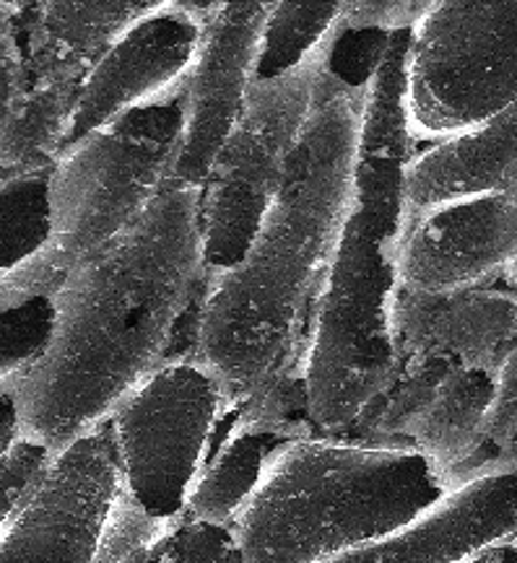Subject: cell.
<instances>
[{
	"instance_id": "1",
	"label": "cell",
	"mask_w": 517,
	"mask_h": 563,
	"mask_svg": "<svg viewBox=\"0 0 517 563\" xmlns=\"http://www.w3.org/2000/svg\"><path fill=\"white\" fill-rule=\"evenodd\" d=\"M206 278L200 187L172 179L139 221L70 271L53 296L47 351L0 379L21 434L57 454L105 423L169 358Z\"/></svg>"
},
{
	"instance_id": "2",
	"label": "cell",
	"mask_w": 517,
	"mask_h": 563,
	"mask_svg": "<svg viewBox=\"0 0 517 563\" xmlns=\"http://www.w3.org/2000/svg\"><path fill=\"white\" fill-rule=\"evenodd\" d=\"M367 86L330 70L276 200L245 257L206 278L198 351L232 402L301 372L307 328L354 203Z\"/></svg>"
},
{
	"instance_id": "3",
	"label": "cell",
	"mask_w": 517,
	"mask_h": 563,
	"mask_svg": "<svg viewBox=\"0 0 517 563\" xmlns=\"http://www.w3.org/2000/svg\"><path fill=\"white\" fill-rule=\"evenodd\" d=\"M411 29L393 32L364 99L354 203L315 301L301 379L318 434L346 437L400 369V257L411 208L406 198L414 135L404 78Z\"/></svg>"
},
{
	"instance_id": "4",
	"label": "cell",
	"mask_w": 517,
	"mask_h": 563,
	"mask_svg": "<svg viewBox=\"0 0 517 563\" xmlns=\"http://www.w3.org/2000/svg\"><path fill=\"white\" fill-rule=\"evenodd\" d=\"M455 486L416 446L312 434L278 452L234 530L245 563H328L398 532Z\"/></svg>"
},
{
	"instance_id": "5",
	"label": "cell",
	"mask_w": 517,
	"mask_h": 563,
	"mask_svg": "<svg viewBox=\"0 0 517 563\" xmlns=\"http://www.w3.org/2000/svg\"><path fill=\"white\" fill-rule=\"evenodd\" d=\"M185 125L188 91L125 114L63 151L50 179L53 240L32 260L3 271V307L55 296L78 263L139 221L175 179Z\"/></svg>"
},
{
	"instance_id": "6",
	"label": "cell",
	"mask_w": 517,
	"mask_h": 563,
	"mask_svg": "<svg viewBox=\"0 0 517 563\" xmlns=\"http://www.w3.org/2000/svg\"><path fill=\"white\" fill-rule=\"evenodd\" d=\"M333 45L336 32L297 68L276 78H250L240 112L200 185L206 276L234 268L253 244L320 102Z\"/></svg>"
},
{
	"instance_id": "7",
	"label": "cell",
	"mask_w": 517,
	"mask_h": 563,
	"mask_svg": "<svg viewBox=\"0 0 517 563\" xmlns=\"http://www.w3.org/2000/svg\"><path fill=\"white\" fill-rule=\"evenodd\" d=\"M404 102L416 143L479 133L517 104V0H429L411 26Z\"/></svg>"
},
{
	"instance_id": "8",
	"label": "cell",
	"mask_w": 517,
	"mask_h": 563,
	"mask_svg": "<svg viewBox=\"0 0 517 563\" xmlns=\"http://www.w3.org/2000/svg\"><path fill=\"white\" fill-rule=\"evenodd\" d=\"M229 406L224 382L193 353L162 361L112 410L123 488L151 517L188 515L193 483Z\"/></svg>"
},
{
	"instance_id": "9",
	"label": "cell",
	"mask_w": 517,
	"mask_h": 563,
	"mask_svg": "<svg viewBox=\"0 0 517 563\" xmlns=\"http://www.w3.org/2000/svg\"><path fill=\"white\" fill-rule=\"evenodd\" d=\"M123 494L110 418L61 450L32 496L0 525L3 563H95Z\"/></svg>"
},
{
	"instance_id": "10",
	"label": "cell",
	"mask_w": 517,
	"mask_h": 563,
	"mask_svg": "<svg viewBox=\"0 0 517 563\" xmlns=\"http://www.w3.org/2000/svg\"><path fill=\"white\" fill-rule=\"evenodd\" d=\"M206 34L208 21L179 3L125 34L86 74L68 146L125 114L188 91L204 57Z\"/></svg>"
},
{
	"instance_id": "11",
	"label": "cell",
	"mask_w": 517,
	"mask_h": 563,
	"mask_svg": "<svg viewBox=\"0 0 517 563\" xmlns=\"http://www.w3.org/2000/svg\"><path fill=\"white\" fill-rule=\"evenodd\" d=\"M517 263V187L471 195L411 216L400 280L408 291L455 294L490 286Z\"/></svg>"
},
{
	"instance_id": "12",
	"label": "cell",
	"mask_w": 517,
	"mask_h": 563,
	"mask_svg": "<svg viewBox=\"0 0 517 563\" xmlns=\"http://www.w3.org/2000/svg\"><path fill=\"white\" fill-rule=\"evenodd\" d=\"M312 434H318V429L307 413L301 372L278 382L268 393L232 402L193 483L188 515L234 525L278 452Z\"/></svg>"
},
{
	"instance_id": "13",
	"label": "cell",
	"mask_w": 517,
	"mask_h": 563,
	"mask_svg": "<svg viewBox=\"0 0 517 563\" xmlns=\"http://www.w3.org/2000/svg\"><path fill=\"white\" fill-rule=\"evenodd\" d=\"M282 0H221L188 89V125L175 179L200 187L240 112L265 26Z\"/></svg>"
},
{
	"instance_id": "14",
	"label": "cell",
	"mask_w": 517,
	"mask_h": 563,
	"mask_svg": "<svg viewBox=\"0 0 517 563\" xmlns=\"http://www.w3.org/2000/svg\"><path fill=\"white\" fill-rule=\"evenodd\" d=\"M509 538H517V462L458 483L398 532L328 563H463Z\"/></svg>"
},
{
	"instance_id": "15",
	"label": "cell",
	"mask_w": 517,
	"mask_h": 563,
	"mask_svg": "<svg viewBox=\"0 0 517 563\" xmlns=\"http://www.w3.org/2000/svg\"><path fill=\"white\" fill-rule=\"evenodd\" d=\"M398 349L404 361L497 366L517 349V291L479 286L455 294L400 288Z\"/></svg>"
},
{
	"instance_id": "16",
	"label": "cell",
	"mask_w": 517,
	"mask_h": 563,
	"mask_svg": "<svg viewBox=\"0 0 517 563\" xmlns=\"http://www.w3.org/2000/svg\"><path fill=\"white\" fill-rule=\"evenodd\" d=\"M179 0H45L21 29L29 60V81L84 84L107 49L143 21L172 9ZM11 21V19H9Z\"/></svg>"
},
{
	"instance_id": "17",
	"label": "cell",
	"mask_w": 517,
	"mask_h": 563,
	"mask_svg": "<svg viewBox=\"0 0 517 563\" xmlns=\"http://www.w3.org/2000/svg\"><path fill=\"white\" fill-rule=\"evenodd\" d=\"M517 187V104L465 139L435 143L408 164L411 216L471 195Z\"/></svg>"
},
{
	"instance_id": "18",
	"label": "cell",
	"mask_w": 517,
	"mask_h": 563,
	"mask_svg": "<svg viewBox=\"0 0 517 563\" xmlns=\"http://www.w3.org/2000/svg\"><path fill=\"white\" fill-rule=\"evenodd\" d=\"M497 369L455 366L444 374L424 408L404 429L400 444L427 452L452 475V481L461 483L463 467L484 439L486 416L497 389Z\"/></svg>"
},
{
	"instance_id": "19",
	"label": "cell",
	"mask_w": 517,
	"mask_h": 563,
	"mask_svg": "<svg viewBox=\"0 0 517 563\" xmlns=\"http://www.w3.org/2000/svg\"><path fill=\"white\" fill-rule=\"evenodd\" d=\"M81 84L34 78L16 102L3 107V177L55 167L68 146Z\"/></svg>"
},
{
	"instance_id": "20",
	"label": "cell",
	"mask_w": 517,
	"mask_h": 563,
	"mask_svg": "<svg viewBox=\"0 0 517 563\" xmlns=\"http://www.w3.org/2000/svg\"><path fill=\"white\" fill-rule=\"evenodd\" d=\"M349 0H282L265 26L253 78H276L310 57L339 26Z\"/></svg>"
},
{
	"instance_id": "21",
	"label": "cell",
	"mask_w": 517,
	"mask_h": 563,
	"mask_svg": "<svg viewBox=\"0 0 517 563\" xmlns=\"http://www.w3.org/2000/svg\"><path fill=\"white\" fill-rule=\"evenodd\" d=\"M53 167L3 177V271L32 260L53 240Z\"/></svg>"
},
{
	"instance_id": "22",
	"label": "cell",
	"mask_w": 517,
	"mask_h": 563,
	"mask_svg": "<svg viewBox=\"0 0 517 563\" xmlns=\"http://www.w3.org/2000/svg\"><path fill=\"white\" fill-rule=\"evenodd\" d=\"M509 462H517V349L497 369V389L486 416L484 439L479 452L463 467L461 483Z\"/></svg>"
},
{
	"instance_id": "23",
	"label": "cell",
	"mask_w": 517,
	"mask_h": 563,
	"mask_svg": "<svg viewBox=\"0 0 517 563\" xmlns=\"http://www.w3.org/2000/svg\"><path fill=\"white\" fill-rule=\"evenodd\" d=\"M53 328V296H34V299L3 307V369H0V379L34 364L47 351Z\"/></svg>"
},
{
	"instance_id": "24",
	"label": "cell",
	"mask_w": 517,
	"mask_h": 563,
	"mask_svg": "<svg viewBox=\"0 0 517 563\" xmlns=\"http://www.w3.org/2000/svg\"><path fill=\"white\" fill-rule=\"evenodd\" d=\"M167 563H245L234 525L179 517L167 543Z\"/></svg>"
},
{
	"instance_id": "25",
	"label": "cell",
	"mask_w": 517,
	"mask_h": 563,
	"mask_svg": "<svg viewBox=\"0 0 517 563\" xmlns=\"http://www.w3.org/2000/svg\"><path fill=\"white\" fill-rule=\"evenodd\" d=\"M429 0H349L339 19L341 37L380 40L411 29Z\"/></svg>"
},
{
	"instance_id": "26",
	"label": "cell",
	"mask_w": 517,
	"mask_h": 563,
	"mask_svg": "<svg viewBox=\"0 0 517 563\" xmlns=\"http://www.w3.org/2000/svg\"><path fill=\"white\" fill-rule=\"evenodd\" d=\"M55 452L37 439L21 434L9 450L0 452L3 465V519L11 517L40 486Z\"/></svg>"
},
{
	"instance_id": "27",
	"label": "cell",
	"mask_w": 517,
	"mask_h": 563,
	"mask_svg": "<svg viewBox=\"0 0 517 563\" xmlns=\"http://www.w3.org/2000/svg\"><path fill=\"white\" fill-rule=\"evenodd\" d=\"M463 563H517V538L502 540V543L484 548V551L473 553L471 559H465Z\"/></svg>"
},
{
	"instance_id": "28",
	"label": "cell",
	"mask_w": 517,
	"mask_h": 563,
	"mask_svg": "<svg viewBox=\"0 0 517 563\" xmlns=\"http://www.w3.org/2000/svg\"><path fill=\"white\" fill-rule=\"evenodd\" d=\"M42 5H45V0H3V19L16 21V24H26Z\"/></svg>"
},
{
	"instance_id": "29",
	"label": "cell",
	"mask_w": 517,
	"mask_h": 563,
	"mask_svg": "<svg viewBox=\"0 0 517 563\" xmlns=\"http://www.w3.org/2000/svg\"><path fill=\"white\" fill-rule=\"evenodd\" d=\"M219 3H221V0H179V5H183V9L193 11L196 16L206 19V21H211V16L219 9Z\"/></svg>"
},
{
	"instance_id": "30",
	"label": "cell",
	"mask_w": 517,
	"mask_h": 563,
	"mask_svg": "<svg viewBox=\"0 0 517 563\" xmlns=\"http://www.w3.org/2000/svg\"><path fill=\"white\" fill-rule=\"evenodd\" d=\"M505 278H507V284H509V286H513V288H515V291H517V263L513 265V268H509V273H507V276H505Z\"/></svg>"
}]
</instances>
